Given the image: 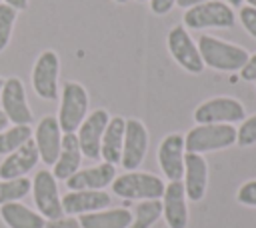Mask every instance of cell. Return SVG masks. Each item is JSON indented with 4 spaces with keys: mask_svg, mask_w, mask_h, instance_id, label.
<instances>
[{
    "mask_svg": "<svg viewBox=\"0 0 256 228\" xmlns=\"http://www.w3.org/2000/svg\"><path fill=\"white\" fill-rule=\"evenodd\" d=\"M196 46H198V52H200L204 66H208L212 70H220V72L242 70L250 58L242 46L224 42V40H220L216 36H208V34H202L198 38Z\"/></svg>",
    "mask_w": 256,
    "mask_h": 228,
    "instance_id": "obj_1",
    "label": "cell"
},
{
    "mask_svg": "<svg viewBox=\"0 0 256 228\" xmlns=\"http://www.w3.org/2000/svg\"><path fill=\"white\" fill-rule=\"evenodd\" d=\"M236 144V128L232 124H198L184 138V150L194 154L224 150Z\"/></svg>",
    "mask_w": 256,
    "mask_h": 228,
    "instance_id": "obj_2",
    "label": "cell"
},
{
    "mask_svg": "<svg viewBox=\"0 0 256 228\" xmlns=\"http://www.w3.org/2000/svg\"><path fill=\"white\" fill-rule=\"evenodd\" d=\"M166 184L162 178L150 172L130 170L112 180V190L116 196L126 200H160Z\"/></svg>",
    "mask_w": 256,
    "mask_h": 228,
    "instance_id": "obj_3",
    "label": "cell"
},
{
    "mask_svg": "<svg viewBox=\"0 0 256 228\" xmlns=\"http://www.w3.org/2000/svg\"><path fill=\"white\" fill-rule=\"evenodd\" d=\"M88 116V92L78 82H66L62 88L58 124L64 134H72L80 128L84 118Z\"/></svg>",
    "mask_w": 256,
    "mask_h": 228,
    "instance_id": "obj_4",
    "label": "cell"
},
{
    "mask_svg": "<svg viewBox=\"0 0 256 228\" xmlns=\"http://www.w3.org/2000/svg\"><path fill=\"white\" fill-rule=\"evenodd\" d=\"M236 22L234 10L220 0H208L184 12V26L190 30L204 28H232Z\"/></svg>",
    "mask_w": 256,
    "mask_h": 228,
    "instance_id": "obj_5",
    "label": "cell"
},
{
    "mask_svg": "<svg viewBox=\"0 0 256 228\" xmlns=\"http://www.w3.org/2000/svg\"><path fill=\"white\" fill-rule=\"evenodd\" d=\"M246 118V110L236 98H210L194 110V120L198 124H236Z\"/></svg>",
    "mask_w": 256,
    "mask_h": 228,
    "instance_id": "obj_6",
    "label": "cell"
},
{
    "mask_svg": "<svg viewBox=\"0 0 256 228\" xmlns=\"http://www.w3.org/2000/svg\"><path fill=\"white\" fill-rule=\"evenodd\" d=\"M0 102H2V112L6 114L8 122L14 126H30L32 124V110L26 100V90L20 78L12 76L4 80L2 92H0Z\"/></svg>",
    "mask_w": 256,
    "mask_h": 228,
    "instance_id": "obj_7",
    "label": "cell"
},
{
    "mask_svg": "<svg viewBox=\"0 0 256 228\" xmlns=\"http://www.w3.org/2000/svg\"><path fill=\"white\" fill-rule=\"evenodd\" d=\"M32 196L38 212L46 220H56L64 216L62 198L58 196V184L50 170H40L32 180Z\"/></svg>",
    "mask_w": 256,
    "mask_h": 228,
    "instance_id": "obj_8",
    "label": "cell"
},
{
    "mask_svg": "<svg viewBox=\"0 0 256 228\" xmlns=\"http://www.w3.org/2000/svg\"><path fill=\"white\" fill-rule=\"evenodd\" d=\"M166 44H168V50L172 54V58L178 62L180 68H184L186 72L190 74H200L204 70V62L200 58V52H198V46L196 42L190 38L188 30H184V26H174L170 32H168V38H166Z\"/></svg>",
    "mask_w": 256,
    "mask_h": 228,
    "instance_id": "obj_9",
    "label": "cell"
},
{
    "mask_svg": "<svg viewBox=\"0 0 256 228\" xmlns=\"http://www.w3.org/2000/svg\"><path fill=\"white\" fill-rule=\"evenodd\" d=\"M58 72H60V58L54 50H46L36 58V64L32 68V86L40 98L56 100Z\"/></svg>",
    "mask_w": 256,
    "mask_h": 228,
    "instance_id": "obj_10",
    "label": "cell"
},
{
    "mask_svg": "<svg viewBox=\"0 0 256 228\" xmlns=\"http://www.w3.org/2000/svg\"><path fill=\"white\" fill-rule=\"evenodd\" d=\"M110 114L104 108H98L94 112H90L84 122L80 124V128L76 130V138L82 150V156L90 158V160H98L100 158V144H102V134L108 126Z\"/></svg>",
    "mask_w": 256,
    "mask_h": 228,
    "instance_id": "obj_11",
    "label": "cell"
},
{
    "mask_svg": "<svg viewBox=\"0 0 256 228\" xmlns=\"http://www.w3.org/2000/svg\"><path fill=\"white\" fill-rule=\"evenodd\" d=\"M146 150H148V130H146V126L136 118L126 120L122 158H120L122 168H126L128 172L136 170L142 164V160L146 156Z\"/></svg>",
    "mask_w": 256,
    "mask_h": 228,
    "instance_id": "obj_12",
    "label": "cell"
},
{
    "mask_svg": "<svg viewBox=\"0 0 256 228\" xmlns=\"http://www.w3.org/2000/svg\"><path fill=\"white\" fill-rule=\"evenodd\" d=\"M34 142H36L40 160L48 166H54L60 154V146H62V130L54 116H44L38 122L36 132H34Z\"/></svg>",
    "mask_w": 256,
    "mask_h": 228,
    "instance_id": "obj_13",
    "label": "cell"
},
{
    "mask_svg": "<svg viewBox=\"0 0 256 228\" xmlns=\"http://www.w3.org/2000/svg\"><path fill=\"white\" fill-rule=\"evenodd\" d=\"M158 162L170 182L184 176V136L168 134L158 146Z\"/></svg>",
    "mask_w": 256,
    "mask_h": 228,
    "instance_id": "obj_14",
    "label": "cell"
},
{
    "mask_svg": "<svg viewBox=\"0 0 256 228\" xmlns=\"http://www.w3.org/2000/svg\"><path fill=\"white\" fill-rule=\"evenodd\" d=\"M38 148L36 142L30 138L24 142L18 150L10 152L2 164H0V180H12V178H24L36 164H38Z\"/></svg>",
    "mask_w": 256,
    "mask_h": 228,
    "instance_id": "obj_15",
    "label": "cell"
},
{
    "mask_svg": "<svg viewBox=\"0 0 256 228\" xmlns=\"http://www.w3.org/2000/svg\"><path fill=\"white\" fill-rule=\"evenodd\" d=\"M162 214L166 218L168 228H186L188 226V206L186 192L180 180L170 182L162 194Z\"/></svg>",
    "mask_w": 256,
    "mask_h": 228,
    "instance_id": "obj_16",
    "label": "cell"
},
{
    "mask_svg": "<svg viewBox=\"0 0 256 228\" xmlns=\"http://www.w3.org/2000/svg\"><path fill=\"white\" fill-rule=\"evenodd\" d=\"M208 184V164L202 154L186 152L184 154V192L186 198L198 202L206 194Z\"/></svg>",
    "mask_w": 256,
    "mask_h": 228,
    "instance_id": "obj_17",
    "label": "cell"
},
{
    "mask_svg": "<svg viewBox=\"0 0 256 228\" xmlns=\"http://www.w3.org/2000/svg\"><path fill=\"white\" fill-rule=\"evenodd\" d=\"M110 206V196L104 190H70L62 198V210L68 216H80Z\"/></svg>",
    "mask_w": 256,
    "mask_h": 228,
    "instance_id": "obj_18",
    "label": "cell"
},
{
    "mask_svg": "<svg viewBox=\"0 0 256 228\" xmlns=\"http://www.w3.org/2000/svg\"><path fill=\"white\" fill-rule=\"evenodd\" d=\"M114 178H116L114 164L102 162L98 166H92V168H84V170L74 172L66 180V186L70 190H104L108 184H112Z\"/></svg>",
    "mask_w": 256,
    "mask_h": 228,
    "instance_id": "obj_19",
    "label": "cell"
},
{
    "mask_svg": "<svg viewBox=\"0 0 256 228\" xmlns=\"http://www.w3.org/2000/svg\"><path fill=\"white\" fill-rule=\"evenodd\" d=\"M80 162H82V150L76 138V132L72 134H62V146H60V154L58 160L54 162V178L56 180H68L74 172L80 170Z\"/></svg>",
    "mask_w": 256,
    "mask_h": 228,
    "instance_id": "obj_20",
    "label": "cell"
},
{
    "mask_svg": "<svg viewBox=\"0 0 256 228\" xmlns=\"http://www.w3.org/2000/svg\"><path fill=\"white\" fill-rule=\"evenodd\" d=\"M124 130H126V120L122 116H114L108 120V126L102 134V144H100V158L108 164H120L122 158V144H124Z\"/></svg>",
    "mask_w": 256,
    "mask_h": 228,
    "instance_id": "obj_21",
    "label": "cell"
},
{
    "mask_svg": "<svg viewBox=\"0 0 256 228\" xmlns=\"http://www.w3.org/2000/svg\"><path fill=\"white\" fill-rule=\"evenodd\" d=\"M78 222L82 228H128L132 224V212L128 208H104L80 214Z\"/></svg>",
    "mask_w": 256,
    "mask_h": 228,
    "instance_id": "obj_22",
    "label": "cell"
},
{
    "mask_svg": "<svg viewBox=\"0 0 256 228\" xmlns=\"http://www.w3.org/2000/svg\"><path fill=\"white\" fill-rule=\"evenodd\" d=\"M0 216L8 228H46V218L20 202L2 204Z\"/></svg>",
    "mask_w": 256,
    "mask_h": 228,
    "instance_id": "obj_23",
    "label": "cell"
},
{
    "mask_svg": "<svg viewBox=\"0 0 256 228\" xmlns=\"http://www.w3.org/2000/svg\"><path fill=\"white\" fill-rule=\"evenodd\" d=\"M162 216V200H142L136 204V214L128 228H152V224Z\"/></svg>",
    "mask_w": 256,
    "mask_h": 228,
    "instance_id": "obj_24",
    "label": "cell"
},
{
    "mask_svg": "<svg viewBox=\"0 0 256 228\" xmlns=\"http://www.w3.org/2000/svg\"><path fill=\"white\" fill-rule=\"evenodd\" d=\"M32 138V128L30 126H12L0 132V154L8 156L10 152L18 150L24 142Z\"/></svg>",
    "mask_w": 256,
    "mask_h": 228,
    "instance_id": "obj_25",
    "label": "cell"
},
{
    "mask_svg": "<svg viewBox=\"0 0 256 228\" xmlns=\"http://www.w3.org/2000/svg\"><path fill=\"white\" fill-rule=\"evenodd\" d=\"M32 190V182L24 178H12V180H0V206L8 202H18Z\"/></svg>",
    "mask_w": 256,
    "mask_h": 228,
    "instance_id": "obj_26",
    "label": "cell"
},
{
    "mask_svg": "<svg viewBox=\"0 0 256 228\" xmlns=\"http://www.w3.org/2000/svg\"><path fill=\"white\" fill-rule=\"evenodd\" d=\"M16 16H18V10H14L12 6L0 2V52H2V50L8 46V42H10Z\"/></svg>",
    "mask_w": 256,
    "mask_h": 228,
    "instance_id": "obj_27",
    "label": "cell"
},
{
    "mask_svg": "<svg viewBox=\"0 0 256 228\" xmlns=\"http://www.w3.org/2000/svg\"><path fill=\"white\" fill-rule=\"evenodd\" d=\"M236 144L238 146H252V144H256V114L242 120L240 128L236 130Z\"/></svg>",
    "mask_w": 256,
    "mask_h": 228,
    "instance_id": "obj_28",
    "label": "cell"
},
{
    "mask_svg": "<svg viewBox=\"0 0 256 228\" xmlns=\"http://www.w3.org/2000/svg\"><path fill=\"white\" fill-rule=\"evenodd\" d=\"M236 198H238L240 204H244V206H254V208H256V180L244 182V184L238 188Z\"/></svg>",
    "mask_w": 256,
    "mask_h": 228,
    "instance_id": "obj_29",
    "label": "cell"
},
{
    "mask_svg": "<svg viewBox=\"0 0 256 228\" xmlns=\"http://www.w3.org/2000/svg\"><path fill=\"white\" fill-rule=\"evenodd\" d=\"M240 22H242V26H244V30L252 36V38H256V8H252V6H240Z\"/></svg>",
    "mask_w": 256,
    "mask_h": 228,
    "instance_id": "obj_30",
    "label": "cell"
},
{
    "mask_svg": "<svg viewBox=\"0 0 256 228\" xmlns=\"http://www.w3.org/2000/svg\"><path fill=\"white\" fill-rule=\"evenodd\" d=\"M148 2H150L152 14H156V16H164L176 6V0H148Z\"/></svg>",
    "mask_w": 256,
    "mask_h": 228,
    "instance_id": "obj_31",
    "label": "cell"
},
{
    "mask_svg": "<svg viewBox=\"0 0 256 228\" xmlns=\"http://www.w3.org/2000/svg\"><path fill=\"white\" fill-rule=\"evenodd\" d=\"M46 228H82L78 218L74 216H62V218H56V220H50L46 222Z\"/></svg>",
    "mask_w": 256,
    "mask_h": 228,
    "instance_id": "obj_32",
    "label": "cell"
},
{
    "mask_svg": "<svg viewBox=\"0 0 256 228\" xmlns=\"http://www.w3.org/2000/svg\"><path fill=\"white\" fill-rule=\"evenodd\" d=\"M240 78L242 80H256V54H252L248 58V62L244 64V68L240 70Z\"/></svg>",
    "mask_w": 256,
    "mask_h": 228,
    "instance_id": "obj_33",
    "label": "cell"
},
{
    "mask_svg": "<svg viewBox=\"0 0 256 228\" xmlns=\"http://www.w3.org/2000/svg\"><path fill=\"white\" fill-rule=\"evenodd\" d=\"M2 2L12 6L14 10H26L28 8V0H2Z\"/></svg>",
    "mask_w": 256,
    "mask_h": 228,
    "instance_id": "obj_34",
    "label": "cell"
},
{
    "mask_svg": "<svg viewBox=\"0 0 256 228\" xmlns=\"http://www.w3.org/2000/svg\"><path fill=\"white\" fill-rule=\"evenodd\" d=\"M202 2H208V0H176V4L180 6V8H192V6H198V4H202Z\"/></svg>",
    "mask_w": 256,
    "mask_h": 228,
    "instance_id": "obj_35",
    "label": "cell"
},
{
    "mask_svg": "<svg viewBox=\"0 0 256 228\" xmlns=\"http://www.w3.org/2000/svg\"><path fill=\"white\" fill-rule=\"evenodd\" d=\"M6 128H8V118H6V114L0 110V132L6 130Z\"/></svg>",
    "mask_w": 256,
    "mask_h": 228,
    "instance_id": "obj_36",
    "label": "cell"
},
{
    "mask_svg": "<svg viewBox=\"0 0 256 228\" xmlns=\"http://www.w3.org/2000/svg\"><path fill=\"white\" fill-rule=\"evenodd\" d=\"M242 2H244V0H226V4H228L230 8H240Z\"/></svg>",
    "mask_w": 256,
    "mask_h": 228,
    "instance_id": "obj_37",
    "label": "cell"
},
{
    "mask_svg": "<svg viewBox=\"0 0 256 228\" xmlns=\"http://www.w3.org/2000/svg\"><path fill=\"white\" fill-rule=\"evenodd\" d=\"M248 2V6H252V8H256V0H246Z\"/></svg>",
    "mask_w": 256,
    "mask_h": 228,
    "instance_id": "obj_38",
    "label": "cell"
},
{
    "mask_svg": "<svg viewBox=\"0 0 256 228\" xmlns=\"http://www.w3.org/2000/svg\"><path fill=\"white\" fill-rule=\"evenodd\" d=\"M114 2H118V4H126L128 0H114Z\"/></svg>",
    "mask_w": 256,
    "mask_h": 228,
    "instance_id": "obj_39",
    "label": "cell"
},
{
    "mask_svg": "<svg viewBox=\"0 0 256 228\" xmlns=\"http://www.w3.org/2000/svg\"><path fill=\"white\" fill-rule=\"evenodd\" d=\"M2 86H4V80L0 78V92H2Z\"/></svg>",
    "mask_w": 256,
    "mask_h": 228,
    "instance_id": "obj_40",
    "label": "cell"
},
{
    "mask_svg": "<svg viewBox=\"0 0 256 228\" xmlns=\"http://www.w3.org/2000/svg\"><path fill=\"white\" fill-rule=\"evenodd\" d=\"M138 2H146V0H138Z\"/></svg>",
    "mask_w": 256,
    "mask_h": 228,
    "instance_id": "obj_41",
    "label": "cell"
}]
</instances>
